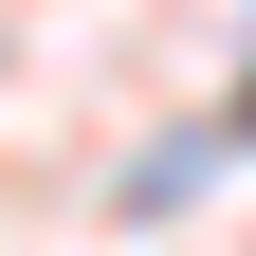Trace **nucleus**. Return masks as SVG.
Listing matches in <instances>:
<instances>
[{"label":"nucleus","instance_id":"f257e3e1","mask_svg":"<svg viewBox=\"0 0 256 256\" xmlns=\"http://www.w3.org/2000/svg\"><path fill=\"white\" fill-rule=\"evenodd\" d=\"M220 146H256V92H238V128H220Z\"/></svg>","mask_w":256,"mask_h":256}]
</instances>
